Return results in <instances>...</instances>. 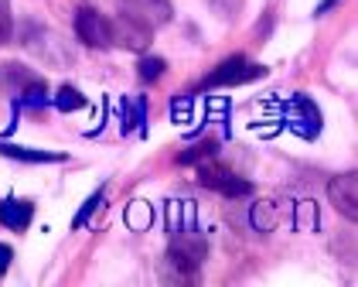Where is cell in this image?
Returning <instances> with one entry per match:
<instances>
[{"instance_id":"d6986e66","label":"cell","mask_w":358,"mask_h":287,"mask_svg":"<svg viewBox=\"0 0 358 287\" xmlns=\"http://www.w3.org/2000/svg\"><path fill=\"white\" fill-rule=\"evenodd\" d=\"M99 202H103V192H96L92 199H85V205H83V209H79V216L72 219V226H76V230H79V226H85V223H89V216H92V212L99 209Z\"/></svg>"},{"instance_id":"4fadbf2b","label":"cell","mask_w":358,"mask_h":287,"mask_svg":"<svg viewBox=\"0 0 358 287\" xmlns=\"http://www.w3.org/2000/svg\"><path fill=\"white\" fill-rule=\"evenodd\" d=\"M150 219H154V212H150L147 202H130V209H127V226H130V230H137V232L147 230Z\"/></svg>"},{"instance_id":"52a82bcc","label":"cell","mask_w":358,"mask_h":287,"mask_svg":"<svg viewBox=\"0 0 358 287\" xmlns=\"http://www.w3.org/2000/svg\"><path fill=\"white\" fill-rule=\"evenodd\" d=\"M328 199L331 205L345 216V219H358V174H338L334 181L328 185Z\"/></svg>"},{"instance_id":"7c38bea8","label":"cell","mask_w":358,"mask_h":287,"mask_svg":"<svg viewBox=\"0 0 358 287\" xmlns=\"http://www.w3.org/2000/svg\"><path fill=\"white\" fill-rule=\"evenodd\" d=\"M167 219H171V232H192L194 223L192 202H171L167 205Z\"/></svg>"},{"instance_id":"5bb4252c","label":"cell","mask_w":358,"mask_h":287,"mask_svg":"<svg viewBox=\"0 0 358 287\" xmlns=\"http://www.w3.org/2000/svg\"><path fill=\"white\" fill-rule=\"evenodd\" d=\"M52 103H55L62 113H72V110H79V106H83L85 99H83V92H79V89L62 86V89L55 92V96H52Z\"/></svg>"},{"instance_id":"ac0fdd59","label":"cell","mask_w":358,"mask_h":287,"mask_svg":"<svg viewBox=\"0 0 358 287\" xmlns=\"http://www.w3.org/2000/svg\"><path fill=\"white\" fill-rule=\"evenodd\" d=\"M307 226V230H317V205L314 202H303L297 205V230Z\"/></svg>"},{"instance_id":"8fae6325","label":"cell","mask_w":358,"mask_h":287,"mask_svg":"<svg viewBox=\"0 0 358 287\" xmlns=\"http://www.w3.org/2000/svg\"><path fill=\"white\" fill-rule=\"evenodd\" d=\"M249 223H252L259 232L276 230V223H280V209H276V202H256L252 212H249Z\"/></svg>"},{"instance_id":"2e32d148","label":"cell","mask_w":358,"mask_h":287,"mask_svg":"<svg viewBox=\"0 0 358 287\" xmlns=\"http://www.w3.org/2000/svg\"><path fill=\"white\" fill-rule=\"evenodd\" d=\"M219 154V141H205L192 147V150H185L181 154V164H198V161H205V158H215Z\"/></svg>"},{"instance_id":"ba28073f","label":"cell","mask_w":358,"mask_h":287,"mask_svg":"<svg viewBox=\"0 0 358 287\" xmlns=\"http://www.w3.org/2000/svg\"><path fill=\"white\" fill-rule=\"evenodd\" d=\"M34 216V205L31 202H21V199H3L0 202V223L7 230H24Z\"/></svg>"},{"instance_id":"7a4b0ae2","label":"cell","mask_w":358,"mask_h":287,"mask_svg":"<svg viewBox=\"0 0 358 287\" xmlns=\"http://www.w3.org/2000/svg\"><path fill=\"white\" fill-rule=\"evenodd\" d=\"M120 14H123V21H130L137 28L154 31L171 21L174 7H171V0H120Z\"/></svg>"},{"instance_id":"5b68a950","label":"cell","mask_w":358,"mask_h":287,"mask_svg":"<svg viewBox=\"0 0 358 287\" xmlns=\"http://www.w3.org/2000/svg\"><path fill=\"white\" fill-rule=\"evenodd\" d=\"M76 34L89 48H110L113 45V24L99 10H92V7L76 10Z\"/></svg>"},{"instance_id":"44dd1931","label":"cell","mask_w":358,"mask_h":287,"mask_svg":"<svg viewBox=\"0 0 358 287\" xmlns=\"http://www.w3.org/2000/svg\"><path fill=\"white\" fill-rule=\"evenodd\" d=\"M10 260H14V250H10L7 243H0V277L7 274V267H10Z\"/></svg>"},{"instance_id":"9a60e30c","label":"cell","mask_w":358,"mask_h":287,"mask_svg":"<svg viewBox=\"0 0 358 287\" xmlns=\"http://www.w3.org/2000/svg\"><path fill=\"white\" fill-rule=\"evenodd\" d=\"M143 127V99H127L123 103V130H140Z\"/></svg>"},{"instance_id":"30bf717a","label":"cell","mask_w":358,"mask_h":287,"mask_svg":"<svg viewBox=\"0 0 358 287\" xmlns=\"http://www.w3.org/2000/svg\"><path fill=\"white\" fill-rule=\"evenodd\" d=\"M113 41H120V45H127V48H147L150 31L137 28V24H130V21H123V18H120V24L113 28Z\"/></svg>"},{"instance_id":"9c48e42d","label":"cell","mask_w":358,"mask_h":287,"mask_svg":"<svg viewBox=\"0 0 358 287\" xmlns=\"http://www.w3.org/2000/svg\"><path fill=\"white\" fill-rule=\"evenodd\" d=\"M0 154H7L14 161H31V164L65 161V154H55V150H34V147H14V144H0Z\"/></svg>"},{"instance_id":"3957f363","label":"cell","mask_w":358,"mask_h":287,"mask_svg":"<svg viewBox=\"0 0 358 287\" xmlns=\"http://www.w3.org/2000/svg\"><path fill=\"white\" fill-rule=\"evenodd\" d=\"M205 253H208V246H205L201 236H194V232H178V239H174L171 250H167V267H174L181 277H192L194 270L201 267Z\"/></svg>"},{"instance_id":"277c9868","label":"cell","mask_w":358,"mask_h":287,"mask_svg":"<svg viewBox=\"0 0 358 287\" xmlns=\"http://www.w3.org/2000/svg\"><path fill=\"white\" fill-rule=\"evenodd\" d=\"M198 181H201L205 188H212V192L225 195V199H243V195H249V181H243L236 172L222 168V164H215V161L198 168Z\"/></svg>"},{"instance_id":"8992f818","label":"cell","mask_w":358,"mask_h":287,"mask_svg":"<svg viewBox=\"0 0 358 287\" xmlns=\"http://www.w3.org/2000/svg\"><path fill=\"white\" fill-rule=\"evenodd\" d=\"M287 123H290L294 134H301L307 141H314L321 134V113H317V106L307 96H294L287 103Z\"/></svg>"},{"instance_id":"ffe728a7","label":"cell","mask_w":358,"mask_h":287,"mask_svg":"<svg viewBox=\"0 0 358 287\" xmlns=\"http://www.w3.org/2000/svg\"><path fill=\"white\" fill-rule=\"evenodd\" d=\"M10 28H14V21H10V4L0 0V45L10 38Z\"/></svg>"},{"instance_id":"6da1fadb","label":"cell","mask_w":358,"mask_h":287,"mask_svg":"<svg viewBox=\"0 0 358 287\" xmlns=\"http://www.w3.org/2000/svg\"><path fill=\"white\" fill-rule=\"evenodd\" d=\"M266 76V65H249L243 55L225 58L222 65H215V72H208L201 79V89H215V86H243L252 79H263Z\"/></svg>"},{"instance_id":"e0dca14e","label":"cell","mask_w":358,"mask_h":287,"mask_svg":"<svg viewBox=\"0 0 358 287\" xmlns=\"http://www.w3.org/2000/svg\"><path fill=\"white\" fill-rule=\"evenodd\" d=\"M164 58H143V62H140V79H143V83H154V79H161V76H164Z\"/></svg>"}]
</instances>
